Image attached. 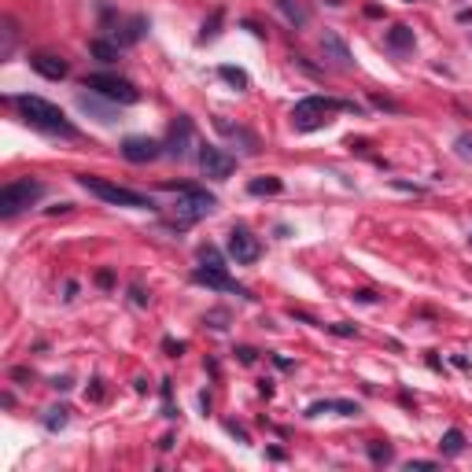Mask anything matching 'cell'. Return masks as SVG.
Masks as SVG:
<instances>
[{
    "mask_svg": "<svg viewBox=\"0 0 472 472\" xmlns=\"http://www.w3.org/2000/svg\"><path fill=\"white\" fill-rule=\"evenodd\" d=\"M8 104L22 114V122H26V126H34V130H41V133L67 137V140H74V137H78L74 122H70V119H67V114H63L60 107H55V104H48V100L22 93V96H8Z\"/></svg>",
    "mask_w": 472,
    "mask_h": 472,
    "instance_id": "1",
    "label": "cell"
},
{
    "mask_svg": "<svg viewBox=\"0 0 472 472\" xmlns=\"http://www.w3.org/2000/svg\"><path fill=\"white\" fill-rule=\"evenodd\" d=\"M336 111H354V114H358V107L347 104V100H336V96H306V100H299V104L292 107V126H295L299 133H313V130H321V126L332 122Z\"/></svg>",
    "mask_w": 472,
    "mask_h": 472,
    "instance_id": "2",
    "label": "cell"
},
{
    "mask_svg": "<svg viewBox=\"0 0 472 472\" xmlns=\"http://www.w3.org/2000/svg\"><path fill=\"white\" fill-rule=\"evenodd\" d=\"M163 189L177 192V203H174V229H189V225H196L199 218L214 214V207H218V199H214L207 189H196V184H174V181H166Z\"/></svg>",
    "mask_w": 472,
    "mask_h": 472,
    "instance_id": "3",
    "label": "cell"
},
{
    "mask_svg": "<svg viewBox=\"0 0 472 472\" xmlns=\"http://www.w3.org/2000/svg\"><path fill=\"white\" fill-rule=\"evenodd\" d=\"M78 184L85 192H93L96 199H104L111 207H137V210H155V199L148 192H137V189H126V184H114L107 177H96V174H81Z\"/></svg>",
    "mask_w": 472,
    "mask_h": 472,
    "instance_id": "4",
    "label": "cell"
},
{
    "mask_svg": "<svg viewBox=\"0 0 472 472\" xmlns=\"http://www.w3.org/2000/svg\"><path fill=\"white\" fill-rule=\"evenodd\" d=\"M41 196H45V184H41L37 177L8 181L4 189H0V214H4V218H15L22 207H34Z\"/></svg>",
    "mask_w": 472,
    "mask_h": 472,
    "instance_id": "5",
    "label": "cell"
},
{
    "mask_svg": "<svg viewBox=\"0 0 472 472\" xmlns=\"http://www.w3.org/2000/svg\"><path fill=\"white\" fill-rule=\"evenodd\" d=\"M81 89H93L100 93L104 100H111V104H137L140 100V89L130 81V78H119V74H85L81 78Z\"/></svg>",
    "mask_w": 472,
    "mask_h": 472,
    "instance_id": "6",
    "label": "cell"
},
{
    "mask_svg": "<svg viewBox=\"0 0 472 472\" xmlns=\"http://www.w3.org/2000/svg\"><path fill=\"white\" fill-rule=\"evenodd\" d=\"M225 251H229V259H233L236 266H251V262H259L262 244H259V236H255L248 225H233V233H229V240H225Z\"/></svg>",
    "mask_w": 472,
    "mask_h": 472,
    "instance_id": "7",
    "label": "cell"
},
{
    "mask_svg": "<svg viewBox=\"0 0 472 472\" xmlns=\"http://www.w3.org/2000/svg\"><path fill=\"white\" fill-rule=\"evenodd\" d=\"M199 170H203V177H210V181H225V177H233V170H236V155H229L218 144H199Z\"/></svg>",
    "mask_w": 472,
    "mask_h": 472,
    "instance_id": "8",
    "label": "cell"
},
{
    "mask_svg": "<svg viewBox=\"0 0 472 472\" xmlns=\"http://www.w3.org/2000/svg\"><path fill=\"white\" fill-rule=\"evenodd\" d=\"M192 284H207V288H214V292H233L240 299H255L244 284H236L233 277L225 274V266H199V269H192Z\"/></svg>",
    "mask_w": 472,
    "mask_h": 472,
    "instance_id": "9",
    "label": "cell"
},
{
    "mask_svg": "<svg viewBox=\"0 0 472 472\" xmlns=\"http://www.w3.org/2000/svg\"><path fill=\"white\" fill-rule=\"evenodd\" d=\"M163 155V144L155 137H126L122 140V159L126 163H155Z\"/></svg>",
    "mask_w": 472,
    "mask_h": 472,
    "instance_id": "10",
    "label": "cell"
},
{
    "mask_svg": "<svg viewBox=\"0 0 472 472\" xmlns=\"http://www.w3.org/2000/svg\"><path fill=\"white\" fill-rule=\"evenodd\" d=\"M30 67L37 70L41 78H48V81H63L70 74V63L63 60V55H55V52H34Z\"/></svg>",
    "mask_w": 472,
    "mask_h": 472,
    "instance_id": "11",
    "label": "cell"
},
{
    "mask_svg": "<svg viewBox=\"0 0 472 472\" xmlns=\"http://www.w3.org/2000/svg\"><path fill=\"white\" fill-rule=\"evenodd\" d=\"M189 140H192V119H177V126L170 130L166 144H163V155H170V159H184L189 155Z\"/></svg>",
    "mask_w": 472,
    "mask_h": 472,
    "instance_id": "12",
    "label": "cell"
},
{
    "mask_svg": "<svg viewBox=\"0 0 472 472\" xmlns=\"http://www.w3.org/2000/svg\"><path fill=\"white\" fill-rule=\"evenodd\" d=\"M78 107L85 114H93L96 122H104V126H114L119 122V104H100V93H78Z\"/></svg>",
    "mask_w": 472,
    "mask_h": 472,
    "instance_id": "13",
    "label": "cell"
},
{
    "mask_svg": "<svg viewBox=\"0 0 472 472\" xmlns=\"http://www.w3.org/2000/svg\"><path fill=\"white\" fill-rule=\"evenodd\" d=\"M321 413H339V417H358L362 406L351 403V398H321V403L306 406V417H321Z\"/></svg>",
    "mask_w": 472,
    "mask_h": 472,
    "instance_id": "14",
    "label": "cell"
},
{
    "mask_svg": "<svg viewBox=\"0 0 472 472\" xmlns=\"http://www.w3.org/2000/svg\"><path fill=\"white\" fill-rule=\"evenodd\" d=\"M321 52L328 55V60H336L339 67H354V55H351L347 45H343V37L336 30H325L321 34Z\"/></svg>",
    "mask_w": 472,
    "mask_h": 472,
    "instance_id": "15",
    "label": "cell"
},
{
    "mask_svg": "<svg viewBox=\"0 0 472 472\" xmlns=\"http://www.w3.org/2000/svg\"><path fill=\"white\" fill-rule=\"evenodd\" d=\"M384 45H388L391 52H398V55H406V52H413V45H417V37H413V30L406 22H395L388 34H384Z\"/></svg>",
    "mask_w": 472,
    "mask_h": 472,
    "instance_id": "16",
    "label": "cell"
},
{
    "mask_svg": "<svg viewBox=\"0 0 472 472\" xmlns=\"http://www.w3.org/2000/svg\"><path fill=\"white\" fill-rule=\"evenodd\" d=\"M144 30H148V19H144V15H133L130 22H122L119 30H114V45H119V48L137 45V41L144 37Z\"/></svg>",
    "mask_w": 472,
    "mask_h": 472,
    "instance_id": "17",
    "label": "cell"
},
{
    "mask_svg": "<svg viewBox=\"0 0 472 472\" xmlns=\"http://www.w3.org/2000/svg\"><path fill=\"white\" fill-rule=\"evenodd\" d=\"M274 4H277L281 15L295 26V30H303V26L310 22V8L303 4V0H274Z\"/></svg>",
    "mask_w": 472,
    "mask_h": 472,
    "instance_id": "18",
    "label": "cell"
},
{
    "mask_svg": "<svg viewBox=\"0 0 472 472\" xmlns=\"http://www.w3.org/2000/svg\"><path fill=\"white\" fill-rule=\"evenodd\" d=\"M439 450H443V457H457L465 450V432L461 428H447L443 432V439H439Z\"/></svg>",
    "mask_w": 472,
    "mask_h": 472,
    "instance_id": "19",
    "label": "cell"
},
{
    "mask_svg": "<svg viewBox=\"0 0 472 472\" xmlns=\"http://www.w3.org/2000/svg\"><path fill=\"white\" fill-rule=\"evenodd\" d=\"M89 52L96 55L100 63H114V60H119V45H114V41H104V37H93Z\"/></svg>",
    "mask_w": 472,
    "mask_h": 472,
    "instance_id": "20",
    "label": "cell"
},
{
    "mask_svg": "<svg viewBox=\"0 0 472 472\" xmlns=\"http://www.w3.org/2000/svg\"><path fill=\"white\" fill-rule=\"evenodd\" d=\"M365 454H369V461L373 465H388V461H395V447L391 443H365Z\"/></svg>",
    "mask_w": 472,
    "mask_h": 472,
    "instance_id": "21",
    "label": "cell"
},
{
    "mask_svg": "<svg viewBox=\"0 0 472 472\" xmlns=\"http://www.w3.org/2000/svg\"><path fill=\"white\" fill-rule=\"evenodd\" d=\"M41 424H45L48 432H60V428H67V424H70V410H67V406H52V410H45Z\"/></svg>",
    "mask_w": 472,
    "mask_h": 472,
    "instance_id": "22",
    "label": "cell"
},
{
    "mask_svg": "<svg viewBox=\"0 0 472 472\" xmlns=\"http://www.w3.org/2000/svg\"><path fill=\"white\" fill-rule=\"evenodd\" d=\"M218 78L222 81H229V85H233V89H248V85H251V78H248V70H240V67H218Z\"/></svg>",
    "mask_w": 472,
    "mask_h": 472,
    "instance_id": "23",
    "label": "cell"
},
{
    "mask_svg": "<svg viewBox=\"0 0 472 472\" xmlns=\"http://www.w3.org/2000/svg\"><path fill=\"white\" fill-rule=\"evenodd\" d=\"M281 189H284L281 177H255V181L248 184V192H251V196H277Z\"/></svg>",
    "mask_w": 472,
    "mask_h": 472,
    "instance_id": "24",
    "label": "cell"
},
{
    "mask_svg": "<svg viewBox=\"0 0 472 472\" xmlns=\"http://www.w3.org/2000/svg\"><path fill=\"white\" fill-rule=\"evenodd\" d=\"M199 262H203V266H225L222 251L214 248V244H199Z\"/></svg>",
    "mask_w": 472,
    "mask_h": 472,
    "instance_id": "25",
    "label": "cell"
},
{
    "mask_svg": "<svg viewBox=\"0 0 472 472\" xmlns=\"http://www.w3.org/2000/svg\"><path fill=\"white\" fill-rule=\"evenodd\" d=\"M15 37H19V30H15V19H4V48H0V55H11V48H15Z\"/></svg>",
    "mask_w": 472,
    "mask_h": 472,
    "instance_id": "26",
    "label": "cell"
},
{
    "mask_svg": "<svg viewBox=\"0 0 472 472\" xmlns=\"http://www.w3.org/2000/svg\"><path fill=\"white\" fill-rule=\"evenodd\" d=\"M218 26H222V11H214V15L203 22V34H199V41H214V37H218Z\"/></svg>",
    "mask_w": 472,
    "mask_h": 472,
    "instance_id": "27",
    "label": "cell"
},
{
    "mask_svg": "<svg viewBox=\"0 0 472 472\" xmlns=\"http://www.w3.org/2000/svg\"><path fill=\"white\" fill-rule=\"evenodd\" d=\"M454 148H457V155H465V159H472V133H461L454 140Z\"/></svg>",
    "mask_w": 472,
    "mask_h": 472,
    "instance_id": "28",
    "label": "cell"
},
{
    "mask_svg": "<svg viewBox=\"0 0 472 472\" xmlns=\"http://www.w3.org/2000/svg\"><path fill=\"white\" fill-rule=\"evenodd\" d=\"M210 328H218V332H222V328H225V321H229V313L225 310H214V313H207V318H203Z\"/></svg>",
    "mask_w": 472,
    "mask_h": 472,
    "instance_id": "29",
    "label": "cell"
},
{
    "mask_svg": "<svg viewBox=\"0 0 472 472\" xmlns=\"http://www.w3.org/2000/svg\"><path fill=\"white\" fill-rule=\"evenodd\" d=\"M328 332H336V336H358V328L347 325V321H336V325H325Z\"/></svg>",
    "mask_w": 472,
    "mask_h": 472,
    "instance_id": "30",
    "label": "cell"
},
{
    "mask_svg": "<svg viewBox=\"0 0 472 472\" xmlns=\"http://www.w3.org/2000/svg\"><path fill=\"white\" fill-rule=\"evenodd\" d=\"M163 417H177L174 403H170V380H163Z\"/></svg>",
    "mask_w": 472,
    "mask_h": 472,
    "instance_id": "31",
    "label": "cell"
},
{
    "mask_svg": "<svg viewBox=\"0 0 472 472\" xmlns=\"http://www.w3.org/2000/svg\"><path fill=\"white\" fill-rule=\"evenodd\" d=\"M428 468H439V461H424V457H417V461H406V472H428Z\"/></svg>",
    "mask_w": 472,
    "mask_h": 472,
    "instance_id": "32",
    "label": "cell"
},
{
    "mask_svg": "<svg viewBox=\"0 0 472 472\" xmlns=\"http://www.w3.org/2000/svg\"><path fill=\"white\" fill-rule=\"evenodd\" d=\"M130 303H133V306H148V295H144V288H140V284H133V288H130Z\"/></svg>",
    "mask_w": 472,
    "mask_h": 472,
    "instance_id": "33",
    "label": "cell"
},
{
    "mask_svg": "<svg viewBox=\"0 0 472 472\" xmlns=\"http://www.w3.org/2000/svg\"><path fill=\"white\" fill-rule=\"evenodd\" d=\"M163 351L170 354V358H177V354H184V343H177V339H163Z\"/></svg>",
    "mask_w": 472,
    "mask_h": 472,
    "instance_id": "34",
    "label": "cell"
},
{
    "mask_svg": "<svg viewBox=\"0 0 472 472\" xmlns=\"http://www.w3.org/2000/svg\"><path fill=\"white\" fill-rule=\"evenodd\" d=\"M236 358L244 362V365H255V358H259V351H255V347H240V351H236Z\"/></svg>",
    "mask_w": 472,
    "mask_h": 472,
    "instance_id": "35",
    "label": "cell"
},
{
    "mask_svg": "<svg viewBox=\"0 0 472 472\" xmlns=\"http://www.w3.org/2000/svg\"><path fill=\"white\" fill-rule=\"evenodd\" d=\"M225 432H229V436H236L240 443H248V428H240L236 421H229V424H225Z\"/></svg>",
    "mask_w": 472,
    "mask_h": 472,
    "instance_id": "36",
    "label": "cell"
},
{
    "mask_svg": "<svg viewBox=\"0 0 472 472\" xmlns=\"http://www.w3.org/2000/svg\"><path fill=\"white\" fill-rule=\"evenodd\" d=\"M96 284H100V288H111V284H114V274H111V269H100V274H96Z\"/></svg>",
    "mask_w": 472,
    "mask_h": 472,
    "instance_id": "37",
    "label": "cell"
},
{
    "mask_svg": "<svg viewBox=\"0 0 472 472\" xmlns=\"http://www.w3.org/2000/svg\"><path fill=\"white\" fill-rule=\"evenodd\" d=\"M354 299H358V303H380V295H377V292H369V288L354 292Z\"/></svg>",
    "mask_w": 472,
    "mask_h": 472,
    "instance_id": "38",
    "label": "cell"
},
{
    "mask_svg": "<svg viewBox=\"0 0 472 472\" xmlns=\"http://www.w3.org/2000/svg\"><path fill=\"white\" fill-rule=\"evenodd\" d=\"M52 388H55V391H70V377H55Z\"/></svg>",
    "mask_w": 472,
    "mask_h": 472,
    "instance_id": "39",
    "label": "cell"
},
{
    "mask_svg": "<svg viewBox=\"0 0 472 472\" xmlns=\"http://www.w3.org/2000/svg\"><path fill=\"white\" fill-rule=\"evenodd\" d=\"M457 19H461V22H472V11H468V8H461V11H457Z\"/></svg>",
    "mask_w": 472,
    "mask_h": 472,
    "instance_id": "40",
    "label": "cell"
},
{
    "mask_svg": "<svg viewBox=\"0 0 472 472\" xmlns=\"http://www.w3.org/2000/svg\"><path fill=\"white\" fill-rule=\"evenodd\" d=\"M468 244H472V236H468Z\"/></svg>",
    "mask_w": 472,
    "mask_h": 472,
    "instance_id": "41",
    "label": "cell"
},
{
    "mask_svg": "<svg viewBox=\"0 0 472 472\" xmlns=\"http://www.w3.org/2000/svg\"><path fill=\"white\" fill-rule=\"evenodd\" d=\"M410 4H413V0H410Z\"/></svg>",
    "mask_w": 472,
    "mask_h": 472,
    "instance_id": "42",
    "label": "cell"
}]
</instances>
